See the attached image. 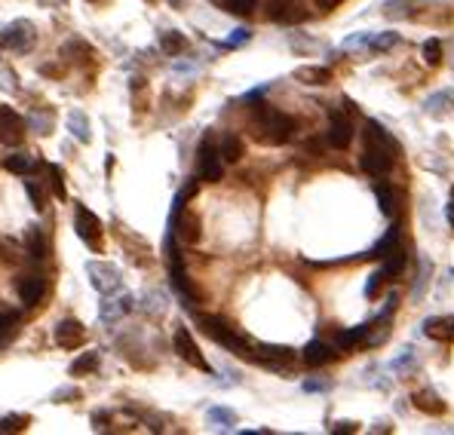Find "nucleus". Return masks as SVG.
Masks as SVG:
<instances>
[{"label":"nucleus","mask_w":454,"mask_h":435,"mask_svg":"<svg viewBox=\"0 0 454 435\" xmlns=\"http://www.w3.org/2000/svg\"><path fill=\"white\" fill-rule=\"evenodd\" d=\"M396 154H399V145L390 138V132L381 123L368 120V126H365V151H363V160H359L365 172L374 175V178L387 175L390 169H393Z\"/></svg>","instance_id":"f257e3e1"},{"label":"nucleus","mask_w":454,"mask_h":435,"mask_svg":"<svg viewBox=\"0 0 454 435\" xmlns=\"http://www.w3.org/2000/svg\"><path fill=\"white\" fill-rule=\"evenodd\" d=\"M295 135V120L282 111H273L267 104H258L255 113V138L264 145H286Z\"/></svg>","instance_id":"f03ea898"},{"label":"nucleus","mask_w":454,"mask_h":435,"mask_svg":"<svg viewBox=\"0 0 454 435\" xmlns=\"http://www.w3.org/2000/svg\"><path fill=\"white\" fill-rule=\"evenodd\" d=\"M200 328L209 334L212 340H215V344L227 346L230 353L243 355V359H252V344L239 331H233L230 322H224L221 316H200Z\"/></svg>","instance_id":"7ed1b4c3"},{"label":"nucleus","mask_w":454,"mask_h":435,"mask_svg":"<svg viewBox=\"0 0 454 435\" xmlns=\"http://www.w3.org/2000/svg\"><path fill=\"white\" fill-rule=\"evenodd\" d=\"M34 44H37V31H34V25L25 22V19H19V22L6 25L3 31H0V46L12 49V53H28V49H34Z\"/></svg>","instance_id":"20e7f679"},{"label":"nucleus","mask_w":454,"mask_h":435,"mask_svg":"<svg viewBox=\"0 0 454 435\" xmlns=\"http://www.w3.org/2000/svg\"><path fill=\"white\" fill-rule=\"evenodd\" d=\"M200 175H203V181H221V175H224L221 147L215 145L212 135H206L200 145Z\"/></svg>","instance_id":"39448f33"},{"label":"nucleus","mask_w":454,"mask_h":435,"mask_svg":"<svg viewBox=\"0 0 454 435\" xmlns=\"http://www.w3.org/2000/svg\"><path fill=\"white\" fill-rule=\"evenodd\" d=\"M267 19L280 25H295L307 19V3L304 0H267Z\"/></svg>","instance_id":"423d86ee"},{"label":"nucleus","mask_w":454,"mask_h":435,"mask_svg":"<svg viewBox=\"0 0 454 435\" xmlns=\"http://www.w3.org/2000/svg\"><path fill=\"white\" fill-rule=\"evenodd\" d=\"M25 138V120L19 111H12L10 104H0V141L10 147L22 145Z\"/></svg>","instance_id":"0eeeda50"},{"label":"nucleus","mask_w":454,"mask_h":435,"mask_svg":"<svg viewBox=\"0 0 454 435\" xmlns=\"http://www.w3.org/2000/svg\"><path fill=\"white\" fill-rule=\"evenodd\" d=\"M329 145L332 147H338V151H347L350 147V141H353V123H350V117L347 113H340V111H329Z\"/></svg>","instance_id":"6e6552de"},{"label":"nucleus","mask_w":454,"mask_h":435,"mask_svg":"<svg viewBox=\"0 0 454 435\" xmlns=\"http://www.w3.org/2000/svg\"><path fill=\"white\" fill-rule=\"evenodd\" d=\"M77 237L87 242L89 248H98L102 246V221L98 215H92L89 209H83V205H77V224H74Z\"/></svg>","instance_id":"1a4fd4ad"},{"label":"nucleus","mask_w":454,"mask_h":435,"mask_svg":"<svg viewBox=\"0 0 454 435\" xmlns=\"http://www.w3.org/2000/svg\"><path fill=\"white\" fill-rule=\"evenodd\" d=\"M175 353H179L181 359L188 362V365H194V368H200V371H209V362H206V355L200 353L197 340L190 337V331L184 325L175 331Z\"/></svg>","instance_id":"9d476101"},{"label":"nucleus","mask_w":454,"mask_h":435,"mask_svg":"<svg viewBox=\"0 0 454 435\" xmlns=\"http://www.w3.org/2000/svg\"><path fill=\"white\" fill-rule=\"evenodd\" d=\"M252 359H255V362H261V365H267V368H286V365H292L295 353H292L289 346L258 344V346H252Z\"/></svg>","instance_id":"9b49d317"},{"label":"nucleus","mask_w":454,"mask_h":435,"mask_svg":"<svg viewBox=\"0 0 454 435\" xmlns=\"http://www.w3.org/2000/svg\"><path fill=\"white\" fill-rule=\"evenodd\" d=\"M53 337H55V344H59L62 349H74V346H80V344H83L87 331H83V325L77 322V319H62V322L55 325Z\"/></svg>","instance_id":"f8f14e48"},{"label":"nucleus","mask_w":454,"mask_h":435,"mask_svg":"<svg viewBox=\"0 0 454 435\" xmlns=\"http://www.w3.org/2000/svg\"><path fill=\"white\" fill-rule=\"evenodd\" d=\"M87 270H89V276H92V285H96L102 295H111V291L120 288V273L111 267V263H96V261H92Z\"/></svg>","instance_id":"ddd939ff"},{"label":"nucleus","mask_w":454,"mask_h":435,"mask_svg":"<svg viewBox=\"0 0 454 435\" xmlns=\"http://www.w3.org/2000/svg\"><path fill=\"white\" fill-rule=\"evenodd\" d=\"M424 334L433 340H442V344H451L454 340V316H430L424 319Z\"/></svg>","instance_id":"4468645a"},{"label":"nucleus","mask_w":454,"mask_h":435,"mask_svg":"<svg viewBox=\"0 0 454 435\" xmlns=\"http://www.w3.org/2000/svg\"><path fill=\"white\" fill-rule=\"evenodd\" d=\"M44 291H46L44 276H22V279H19V297H22V304H25V306L40 304Z\"/></svg>","instance_id":"2eb2a0df"},{"label":"nucleus","mask_w":454,"mask_h":435,"mask_svg":"<svg viewBox=\"0 0 454 435\" xmlns=\"http://www.w3.org/2000/svg\"><path fill=\"white\" fill-rule=\"evenodd\" d=\"M406 270V248H402V242L393 248V252H387L384 258H381V273H384V279H396V276Z\"/></svg>","instance_id":"dca6fc26"},{"label":"nucleus","mask_w":454,"mask_h":435,"mask_svg":"<svg viewBox=\"0 0 454 435\" xmlns=\"http://www.w3.org/2000/svg\"><path fill=\"white\" fill-rule=\"evenodd\" d=\"M169 230H179V237L184 242H197L200 239V221H197V215H190V212L181 209V215L175 218V224L169 227Z\"/></svg>","instance_id":"f3484780"},{"label":"nucleus","mask_w":454,"mask_h":435,"mask_svg":"<svg viewBox=\"0 0 454 435\" xmlns=\"http://www.w3.org/2000/svg\"><path fill=\"white\" fill-rule=\"evenodd\" d=\"M169 273H172L175 291H179L184 301H188V304H197V301H200V291L194 288V282H190V276L184 273V267H169Z\"/></svg>","instance_id":"a211bd4d"},{"label":"nucleus","mask_w":454,"mask_h":435,"mask_svg":"<svg viewBox=\"0 0 454 435\" xmlns=\"http://www.w3.org/2000/svg\"><path fill=\"white\" fill-rule=\"evenodd\" d=\"M332 355H335V349L329 344H323V340H310V344L304 346V362H307L310 368H319V365H325V362H332Z\"/></svg>","instance_id":"6ab92c4d"},{"label":"nucleus","mask_w":454,"mask_h":435,"mask_svg":"<svg viewBox=\"0 0 454 435\" xmlns=\"http://www.w3.org/2000/svg\"><path fill=\"white\" fill-rule=\"evenodd\" d=\"M374 196H378V203H381V212H384L387 218H393L396 209H399V194H396L390 184L378 181V184H374Z\"/></svg>","instance_id":"aec40b11"},{"label":"nucleus","mask_w":454,"mask_h":435,"mask_svg":"<svg viewBox=\"0 0 454 435\" xmlns=\"http://www.w3.org/2000/svg\"><path fill=\"white\" fill-rule=\"evenodd\" d=\"M411 402H415V408H421V411H427V414H445V402L436 396V392H430V389L415 392V396H411Z\"/></svg>","instance_id":"412c9836"},{"label":"nucleus","mask_w":454,"mask_h":435,"mask_svg":"<svg viewBox=\"0 0 454 435\" xmlns=\"http://www.w3.org/2000/svg\"><path fill=\"white\" fill-rule=\"evenodd\" d=\"M25 246H28V252H31L34 261H40L46 254V239H44V230H40L37 224H31L25 230Z\"/></svg>","instance_id":"4be33fe9"},{"label":"nucleus","mask_w":454,"mask_h":435,"mask_svg":"<svg viewBox=\"0 0 454 435\" xmlns=\"http://www.w3.org/2000/svg\"><path fill=\"white\" fill-rule=\"evenodd\" d=\"M295 77L298 80H304V83H310V86H325V83H332V71L329 68H314V65L298 68Z\"/></svg>","instance_id":"5701e85b"},{"label":"nucleus","mask_w":454,"mask_h":435,"mask_svg":"<svg viewBox=\"0 0 454 435\" xmlns=\"http://www.w3.org/2000/svg\"><path fill=\"white\" fill-rule=\"evenodd\" d=\"M218 147H221V160L224 163H237L239 156H243V141H239L233 132L221 135V145H218Z\"/></svg>","instance_id":"b1692460"},{"label":"nucleus","mask_w":454,"mask_h":435,"mask_svg":"<svg viewBox=\"0 0 454 435\" xmlns=\"http://www.w3.org/2000/svg\"><path fill=\"white\" fill-rule=\"evenodd\" d=\"M396 246H399V224L390 227V230L384 233V239H381L378 246L372 248V258H384V254H387V252H393Z\"/></svg>","instance_id":"393cba45"},{"label":"nucleus","mask_w":454,"mask_h":435,"mask_svg":"<svg viewBox=\"0 0 454 435\" xmlns=\"http://www.w3.org/2000/svg\"><path fill=\"white\" fill-rule=\"evenodd\" d=\"M160 46H163V53L179 55V53H184L188 40H184V34H179V31H166V34L160 37Z\"/></svg>","instance_id":"a878e982"},{"label":"nucleus","mask_w":454,"mask_h":435,"mask_svg":"<svg viewBox=\"0 0 454 435\" xmlns=\"http://www.w3.org/2000/svg\"><path fill=\"white\" fill-rule=\"evenodd\" d=\"M212 3H218L221 10L233 12V16H249V12L255 10V3L258 0H212Z\"/></svg>","instance_id":"bb28decb"},{"label":"nucleus","mask_w":454,"mask_h":435,"mask_svg":"<svg viewBox=\"0 0 454 435\" xmlns=\"http://www.w3.org/2000/svg\"><path fill=\"white\" fill-rule=\"evenodd\" d=\"M96 368H98V353H83L80 359H74V365H71V374H74V377H83V374H92Z\"/></svg>","instance_id":"cd10ccee"},{"label":"nucleus","mask_w":454,"mask_h":435,"mask_svg":"<svg viewBox=\"0 0 454 435\" xmlns=\"http://www.w3.org/2000/svg\"><path fill=\"white\" fill-rule=\"evenodd\" d=\"M368 337V325H356V328H350V331H344L338 337V346L340 349H350V346H356V344H363V340Z\"/></svg>","instance_id":"c85d7f7f"},{"label":"nucleus","mask_w":454,"mask_h":435,"mask_svg":"<svg viewBox=\"0 0 454 435\" xmlns=\"http://www.w3.org/2000/svg\"><path fill=\"white\" fill-rule=\"evenodd\" d=\"M365 44H368V49L381 53V49H393L399 44V37H396V34H365Z\"/></svg>","instance_id":"c756f323"},{"label":"nucleus","mask_w":454,"mask_h":435,"mask_svg":"<svg viewBox=\"0 0 454 435\" xmlns=\"http://www.w3.org/2000/svg\"><path fill=\"white\" fill-rule=\"evenodd\" d=\"M6 169L16 172V175H25V172H31L34 169V160L28 154H12V156H6Z\"/></svg>","instance_id":"7c9ffc66"},{"label":"nucleus","mask_w":454,"mask_h":435,"mask_svg":"<svg viewBox=\"0 0 454 435\" xmlns=\"http://www.w3.org/2000/svg\"><path fill=\"white\" fill-rule=\"evenodd\" d=\"M209 423L221 426V429H230V426H237V414L227 408H209Z\"/></svg>","instance_id":"2f4dec72"},{"label":"nucleus","mask_w":454,"mask_h":435,"mask_svg":"<svg viewBox=\"0 0 454 435\" xmlns=\"http://www.w3.org/2000/svg\"><path fill=\"white\" fill-rule=\"evenodd\" d=\"M68 126H71V132H74L80 141H89V120L83 117L80 111L71 113V117H68Z\"/></svg>","instance_id":"473e14b6"},{"label":"nucleus","mask_w":454,"mask_h":435,"mask_svg":"<svg viewBox=\"0 0 454 435\" xmlns=\"http://www.w3.org/2000/svg\"><path fill=\"white\" fill-rule=\"evenodd\" d=\"M424 62H427L430 68H436L439 62H442V44H439V40H427V44H424Z\"/></svg>","instance_id":"72a5a7b5"},{"label":"nucleus","mask_w":454,"mask_h":435,"mask_svg":"<svg viewBox=\"0 0 454 435\" xmlns=\"http://www.w3.org/2000/svg\"><path fill=\"white\" fill-rule=\"evenodd\" d=\"M28 426V420L22 414H10V417H0V432H22Z\"/></svg>","instance_id":"f704fd0d"},{"label":"nucleus","mask_w":454,"mask_h":435,"mask_svg":"<svg viewBox=\"0 0 454 435\" xmlns=\"http://www.w3.org/2000/svg\"><path fill=\"white\" fill-rule=\"evenodd\" d=\"M448 102H454V95H451V92H439V95L427 98V111H430V113H442V111H445L442 104H448Z\"/></svg>","instance_id":"c9c22d12"},{"label":"nucleus","mask_w":454,"mask_h":435,"mask_svg":"<svg viewBox=\"0 0 454 435\" xmlns=\"http://www.w3.org/2000/svg\"><path fill=\"white\" fill-rule=\"evenodd\" d=\"M387 279H384V273H372L368 276V285H365V297H378V291H381V285H384Z\"/></svg>","instance_id":"e433bc0d"},{"label":"nucleus","mask_w":454,"mask_h":435,"mask_svg":"<svg viewBox=\"0 0 454 435\" xmlns=\"http://www.w3.org/2000/svg\"><path fill=\"white\" fill-rule=\"evenodd\" d=\"M25 194L28 196H31V205H34V209H44V194H40V187H37V184H34V181H25Z\"/></svg>","instance_id":"4c0bfd02"},{"label":"nucleus","mask_w":454,"mask_h":435,"mask_svg":"<svg viewBox=\"0 0 454 435\" xmlns=\"http://www.w3.org/2000/svg\"><path fill=\"white\" fill-rule=\"evenodd\" d=\"M49 178H53V194L59 199H65V184H62V169L59 166H49Z\"/></svg>","instance_id":"58836bf2"},{"label":"nucleus","mask_w":454,"mask_h":435,"mask_svg":"<svg viewBox=\"0 0 454 435\" xmlns=\"http://www.w3.org/2000/svg\"><path fill=\"white\" fill-rule=\"evenodd\" d=\"M19 325V316L16 313H0V334H12Z\"/></svg>","instance_id":"ea45409f"},{"label":"nucleus","mask_w":454,"mask_h":435,"mask_svg":"<svg viewBox=\"0 0 454 435\" xmlns=\"http://www.w3.org/2000/svg\"><path fill=\"white\" fill-rule=\"evenodd\" d=\"M249 37H252L249 28H237V31L230 34V40H227V46H243V44H249Z\"/></svg>","instance_id":"a19ab883"},{"label":"nucleus","mask_w":454,"mask_h":435,"mask_svg":"<svg viewBox=\"0 0 454 435\" xmlns=\"http://www.w3.org/2000/svg\"><path fill=\"white\" fill-rule=\"evenodd\" d=\"M356 429H359V423H350V420H340V423L332 426V432H335V435H350Z\"/></svg>","instance_id":"79ce46f5"},{"label":"nucleus","mask_w":454,"mask_h":435,"mask_svg":"<svg viewBox=\"0 0 454 435\" xmlns=\"http://www.w3.org/2000/svg\"><path fill=\"white\" fill-rule=\"evenodd\" d=\"M445 218H448V224H451V230H454V190H451V203H448V209H445Z\"/></svg>","instance_id":"37998d69"},{"label":"nucleus","mask_w":454,"mask_h":435,"mask_svg":"<svg viewBox=\"0 0 454 435\" xmlns=\"http://www.w3.org/2000/svg\"><path fill=\"white\" fill-rule=\"evenodd\" d=\"M323 10H332V6H338V3H344V0H316Z\"/></svg>","instance_id":"c03bdc74"}]
</instances>
